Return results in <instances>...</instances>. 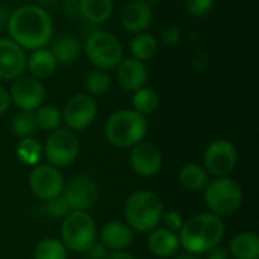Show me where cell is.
Instances as JSON below:
<instances>
[{
    "label": "cell",
    "mask_w": 259,
    "mask_h": 259,
    "mask_svg": "<svg viewBox=\"0 0 259 259\" xmlns=\"http://www.w3.org/2000/svg\"><path fill=\"white\" fill-rule=\"evenodd\" d=\"M35 117H36L38 129H41L44 132H53V131L59 129L61 123H62L61 111L52 105H41L35 111Z\"/></svg>",
    "instance_id": "cell-31"
},
{
    "label": "cell",
    "mask_w": 259,
    "mask_h": 259,
    "mask_svg": "<svg viewBox=\"0 0 259 259\" xmlns=\"http://www.w3.org/2000/svg\"><path fill=\"white\" fill-rule=\"evenodd\" d=\"M149 250L158 258H171L178 253L181 243L179 235L167 228H155L150 231V237L147 240Z\"/></svg>",
    "instance_id": "cell-19"
},
{
    "label": "cell",
    "mask_w": 259,
    "mask_h": 259,
    "mask_svg": "<svg viewBox=\"0 0 259 259\" xmlns=\"http://www.w3.org/2000/svg\"><path fill=\"white\" fill-rule=\"evenodd\" d=\"M111 83H112L111 74L106 70L96 68V67L85 77L87 93L93 97L94 96H103L105 93H108V90L111 88Z\"/></svg>",
    "instance_id": "cell-29"
},
{
    "label": "cell",
    "mask_w": 259,
    "mask_h": 259,
    "mask_svg": "<svg viewBox=\"0 0 259 259\" xmlns=\"http://www.w3.org/2000/svg\"><path fill=\"white\" fill-rule=\"evenodd\" d=\"M100 238H102L100 243L108 250L112 252L126 250L134 241V231L129 228V225H126V222L112 220L102 228Z\"/></svg>",
    "instance_id": "cell-18"
},
{
    "label": "cell",
    "mask_w": 259,
    "mask_h": 259,
    "mask_svg": "<svg viewBox=\"0 0 259 259\" xmlns=\"http://www.w3.org/2000/svg\"><path fill=\"white\" fill-rule=\"evenodd\" d=\"M181 29L178 27V26H175V24H168L167 27H164V30H162V42L165 44V46H175V44H178L179 42V39H181Z\"/></svg>",
    "instance_id": "cell-35"
},
{
    "label": "cell",
    "mask_w": 259,
    "mask_h": 259,
    "mask_svg": "<svg viewBox=\"0 0 259 259\" xmlns=\"http://www.w3.org/2000/svg\"><path fill=\"white\" fill-rule=\"evenodd\" d=\"M131 168L141 178L156 176L164 164L161 150L149 141H140L131 147L129 153Z\"/></svg>",
    "instance_id": "cell-14"
},
{
    "label": "cell",
    "mask_w": 259,
    "mask_h": 259,
    "mask_svg": "<svg viewBox=\"0 0 259 259\" xmlns=\"http://www.w3.org/2000/svg\"><path fill=\"white\" fill-rule=\"evenodd\" d=\"M26 50L11 38H0V80H14L26 71Z\"/></svg>",
    "instance_id": "cell-15"
},
{
    "label": "cell",
    "mask_w": 259,
    "mask_h": 259,
    "mask_svg": "<svg viewBox=\"0 0 259 259\" xmlns=\"http://www.w3.org/2000/svg\"><path fill=\"white\" fill-rule=\"evenodd\" d=\"M68 250L62 244L61 240L56 238H44L41 240L35 250H33V259H67Z\"/></svg>",
    "instance_id": "cell-30"
},
{
    "label": "cell",
    "mask_w": 259,
    "mask_h": 259,
    "mask_svg": "<svg viewBox=\"0 0 259 259\" xmlns=\"http://www.w3.org/2000/svg\"><path fill=\"white\" fill-rule=\"evenodd\" d=\"M29 187L38 199L50 200L62 193L64 178L59 168L50 164H38L29 176Z\"/></svg>",
    "instance_id": "cell-13"
},
{
    "label": "cell",
    "mask_w": 259,
    "mask_h": 259,
    "mask_svg": "<svg viewBox=\"0 0 259 259\" xmlns=\"http://www.w3.org/2000/svg\"><path fill=\"white\" fill-rule=\"evenodd\" d=\"M203 199L208 209L219 217H229L235 214L243 205V188L241 185L229 178H215L203 190Z\"/></svg>",
    "instance_id": "cell-5"
},
{
    "label": "cell",
    "mask_w": 259,
    "mask_h": 259,
    "mask_svg": "<svg viewBox=\"0 0 259 259\" xmlns=\"http://www.w3.org/2000/svg\"><path fill=\"white\" fill-rule=\"evenodd\" d=\"M238 164V149L231 140L212 141L203 155V168L215 178L229 176Z\"/></svg>",
    "instance_id": "cell-10"
},
{
    "label": "cell",
    "mask_w": 259,
    "mask_h": 259,
    "mask_svg": "<svg viewBox=\"0 0 259 259\" xmlns=\"http://www.w3.org/2000/svg\"><path fill=\"white\" fill-rule=\"evenodd\" d=\"M108 252H109V250H108L102 243L94 241V244H93L85 253H88V258L90 259H106V256L109 255Z\"/></svg>",
    "instance_id": "cell-36"
},
{
    "label": "cell",
    "mask_w": 259,
    "mask_h": 259,
    "mask_svg": "<svg viewBox=\"0 0 259 259\" xmlns=\"http://www.w3.org/2000/svg\"><path fill=\"white\" fill-rule=\"evenodd\" d=\"M206 259H229V250L219 244L206 252Z\"/></svg>",
    "instance_id": "cell-37"
},
{
    "label": "cell",
    "mask_w": 259,
    "mask_h": 259,
    "mask_svg": "<svg viewBox=\"0 0 259 259\" xmlns=\"http://www.w3.org/2000/svg\"><path fill=\"white\" fill-rule=\"evenodd\" d=\"M56 68H58V62L53 53L50 52V49H46V47L35 49V50H30V53L27 55L26 70L29 71L30 76L39 80L52 77Z\"/></svg>",
    "instance_id": "cell-20"
},
{
    "label": "cell",
    "mask_w": 259,
    "mask_h": 259,
    "mask_svg": "<svg viewBox=\"0 0 259 259\" xmlns=\"http://www.w3.org/2000/svg\"><path fill=\"white\" fill-rule=\"evenodd\" d=\"M149 131L146 115L135 109H118L105 123L106 140L118 149H131L143 141Z\"/></svg>",
    "instance_id": "cell-4"
},
{
    "label": "cell",
    "mask_w": 259,
    "mask_h": 259,
    "mask_svg": "<svg viewBox=\"0 0 259 259\" xmlns=\"http://www.w3.org/2000/svg\"><path fill=\"white\" fill-rule=\"evenodd\" d=\"M50 42H52L50 52L53 53L58 64H73L80 56L82 46L74 35L70 33L59 35Z\"/></svg>",
    "instance_id": "cell-21"
},
{
    "label": "cell",
    "mask_w": 259,
    "mask_h": 259,
    "mask_svg": "<svg viewBox=\"0 0 259 259\" xmlns=\"http://www.w3.org/2000/svg\"><path fill=\"white\" fill-rule=\"evenodd\" d=\"M9 38L24 50L42 49L53 39V20L50 14L38 5H23L17 8L8 20Z\"/></svg>",
    "instance_id": "cell-1"
},
{
    "label": "cell",
    "mask_w": 259,
    "mask_h": 259,
    "mask_svg": "<svg viewBox=\"0 0 259 259\" xmlns=\"http://www.w3.org/2000/svg\"><path fill=\"white\" fill-rule=\"evenodd\" d=\"M159 103H161L159 94L153 88L143 87V88L134 91L132 109H135L137 112H140L146 117L156 112V109L159 108Z\"/></svg>",
    "instance_id": "cell-26"
},
{
    "label": "cell",
    "mask_w": 259,
    "mask_h": 259,
    "mask_svg": "<svg viewBox=\"0 0 259 259\" xmlns=\"http://www.w3.org/2000/svg\"><path fill=\"white\" fill-rule=\"evenodd\" d=\"M80 15L93 24H102L108 21L114 12L112 0H79Z\"/></svg>",
    "instance_id": "cell-24"
},
{
    "label": "cell",
    "mask_w": 259,
    "mask_h": 259,
    "mask_svg": "<svg viewBox=\"0 0 259 259\" xmlns=\"http://www.w3.org/2000/svg\"><path fill=\"white\" fill-rule=\"evenodd\" d=\"M83 259H90V258H83Z\"/></svg>",
    "instance_id": "cell-41"
},
{
    "label": "cell",
    "mask_w": 259,
    "mask_h": 259,
    "mask_svg": "<svg viewBox=\"0 0 259 259\" xmlns=\"http://www.w3.org/2000/svg\"><path fill=\"white\" fill-rule=\"evenodd\" d=\"M115 76L118 85L126 91H137L146 87L149 80V70L144 61L137 58H123L115 67Z\"/></svg>",
    "instance_id": "cell-17"
},
{
    "label": "cell",
    "mask_w": 259,
    "mask_h": 259,
    "mask_svg": "<svg viewBox=\"0 0 259 259\" xmlns=\"http://www.w3.org/2000/svg\"><path fill=\"white\" fill-rule=\"evenodd\" d=\"M61 115L67 129L82 132L94 123L97 117V102L88 93H77L67 100Z\"/></svg>",
    "instance_id": "cell-9"
},
{
    "label": "cell",
    "mask_w": 259,
    "mask_h": 259,
    "mask_svg": "<svg viewBox=\"0 0 259 259\" xmlns=\"http://www.w3.org/2000/svg\"><path fill=\"white\" fill-rule=\"evenodd\" d=\"M46 211L53 219H64L71 209L67 205L64 196L59 194V196H56V197H53L50 200H46Z\"/></svg>",
    "instance_id": "cell-32"
},
{
    "label": "cell",
    "mask_w": 259,
    "mask_h": 259,
    "mask_svg": "<svg viewBox=\"0 0 259 259\" xmlns=\"http://www.w3.org/2000/svg\"><path fill=\"white\" fill-rule=\"evenodd\" d=\"M208 176H209L208 171L202 165L190 162V164H185L179 170V184L185 191L199 193V191H203L205 187L208 185L209 182Z\"/></svg>",
    "instance_id": "cell-23"
},
{
    "label": "cell",
    "mask_w": 259,
    "mask_h": 259,
    "mask_svg": "<svg viewBox=\"0 0 259 259\" xmlns=\"http://www.w3.org/2000/svg\"><path fill=\"white\" fill-rule=\"evenodd\" d=\"M94 219L87 211H70L61 225V241L68 252L85 253L96 241Z\"/></svg>",
    "instance_id": "cell-6"
},
{
    "label": "cell",
    "mask_w": 259,
    "mask_h": 259,
    "mask_svg": "<svg viewBox=\"0 0 259 259\" xmlns=\"http://www.w3.org/2000/svg\"><path fill=\"white\" fill-rule=\"evenodd\" d=\"M11 131L18 138L33 137L39 129L35 117V111H20L12 117Z\"/></svg>",
    "instance_id": "cell-28"
},
{
    "label": "cell",
    "mask_w": 259,
    "mask_h": 259,
    "mask_svg": "<svg viewBox=\"0 0 259 259\" xmlns=\"http://www.w3.org/2000/svg\"><path fill=\"white\" fill-rule=\"evenodd\" d=\"M164 214L162 199L149 190H138L129 196L124 205L126 225L132 231L147 234L159 226Z\"/></svg>",
    "instance_id": "cell-3"
},
{
    "label": "cell",
    "mask_w": 259,
    "mask_h": 259,
    "mask_svg": "<svg viewBox=\"0 0 259 259\" xmlns=\"http://www.w3.org/2000/svg\"><path fill=\"white\" fill-rule=\"evenodd\" d=\"M161 222L164 223V228H167V229H170V231H173V232H176V234H179L181 228H182L184 223H185V222H184V217L181 215L179 211H168V212H164Z\"/></svg>",
    "instance_id": "cell-34"
},
{
    "label": "cell",
    "mask_w": 259,
    "mask_h": 259,
    "mask_svg": "<svg viewBox=\"0 0 259 259\" xmlns=\"http://www.w3.org/2000/svg\"><path fill=\"white\" fill-rule=\"evenodd\" d=\"M106 259H135L131 253H127L126 250H118V252H112L109 253Z\"/></svg>",
    "instance_id": "cell-39"
},
{
    "label": "cell",
    "mask_w": 259,
    "mask_h": 259,
    "mask_svg": "<svg viewBox=\"0 0 259 259\" xmlns=\"http://www.w3.org/2000/svg\"><path fill=\"white\" fill-rule=\"evenodd\" d=\"M80 152V141L76 135V132L70 129H56L50 132V135L46 140V144L42 146V155L47 159V164L62 168L71 165Z\"/></svg>",
    "instance_id": "cell-8"
},
{
    "label": "cell",
    "mask_w": 259,
    "mask_h": 259,
    "mask_svg": "<svg viewBox=\"0 0 259 259\" xmlns=\"http://www.w3.org/2000/svg\"><path fill=\"white\" fill-rule=\"evenodd\" d=\"M226 234L225 222L222 217L205 212L191 217L179 231V243L181 247L191 255L206 253L209 249L219 246L223 241Z\"/></svg>",
    "instance_id": "cell-2"
},
{
    "label": "cell",
    "mask_w": 259,
    "mask_h": 259,
    "mask_svg": "<svg viewBox=\"0 0 259 259\" xmlns=\"http://www.w3.org/2000/svg\"><path fill=\"white\" fill-rule=\"evenodd\" d=\"M158 47H159V42H158L156 36L150 32L135 33V36L131 41V46H129L132 58H137L140 61L152 59L156 55Z\"/></svg>",
    "instance_id": "cell-25"
},
{
    "label": "cell",
    "mask_w": 259,
    "mask_h": 259,
    "mask_svg": "<svg viewBox=\"0 0 259 259\" xmlns=\"http://www.w3.org/2000/svg\"><path fill=\"white\" fill-rule=\"evenodd\" d=\"M9 97L20 111H36L46 100V88L42 82L29 73H23L11 80Z\"/></svg>",
    "instance_id": "cell-11"
},
{
    "label": "cell",
    "mask_w": 259,
    "mask_h": 259,
    "mask_svg": "<svg viewBox=\"0 0 259 259\" xmlns=\"http://www.w3.org/2000/svg\"><path fill=\"white\" fill-rule=\"evenodd\" d=\"M152 21L153 9L146 0H129L120 12V23L131 33L146 32Z\"/></svg>",
    "instance_id": "cell-16"
},
{
    "label": "cell",
    "mask_w": 259,
    "mask_h": 259,
    "mask_svg": "<svg viewBox=\"0 0 259 259\" xmlns=\"http://www.w3.org/2000/svg\"><path fill=\"white\" fill-rule=\"evenodd\" d=\"M83 50L96 68L106 71L115 70V67L124 58L121 41L108 30L91 32L85 39Z\"/></svg>",
    "instance_id": "cell-7"
},
{
    "label": "cell",
    "mask_w": 259,
    "mask_h": 259,
    "mask_svg": "<svg viewBox=\"0 0 259 259\" xmlns=\"http://www.w3.org/2000/svg\"><path fill=\"white\" fill-rule=\"evenodd\" d=\"M229 255L234 259H259V237L255 232H241L229 243Z\"/></svg>",
    "instance_id": "cell-22"
},
{
    "label": "cell",
    "mask_w": 259,
    "mask_h": 259,
    "mask_svg": "<svg viewBox=\"0 0 259 259\" xmlns=\"http://www.w3.org/2000/svg\"><path fill=\"white\" fill-rule=\"evenodd\" d=\"M187 11L194 17H205L214 8V0H185Z\"/></svg>",
    "instance_id": "cell-33"
},
{
    "label": "cell",
    "mask_w": 259,
    "mask_h": 259,
    "mask_svg": "<svg viewBox=\"0 0 259 259\" xmlns=\"http://www.w3.org/2000/svg\"><path fill=\"white\" fill-rule=\"evenodd\" d=\"M229 259H231V258H229Z\"/></svg>",
    "instance_id": "cell-42"
},
{
    "label": "cell",
    "mask_w": 259,
    "mask_h": 259,
    "mask_svg": "<svg viewBox=\"0 0 259 259\" xmlns=\"http://www.w3.org/2000/svg\"><path fill=\"white\" fill-rule=\"evenodd\" d=\"M175 259H199L196 255H191V253H187V255H179Z\"/></svg>",
    "instance_id": "cell-40"
},
{
    "label": "cell",
    "mask_w": 259,
    "mask_h": 259,
    "mask_svg": "<svg viewBox=\"0 0 259 259\" xmlns=\"http://www.w3.org/2000/svg\"><path fill=\"white\" fill-rule=\"evenodd\" d=\"M9 106H11L9 91H8L3 85H0V115L5 114V112H8Z\"/></svg>",
    "instance_id": "cell-38"
},
{
    "label": "cell",
    "mask_w": 259,
    "mask_h": 259,
    "mask_svg": "<svg viewBox=\"0 0 259 259\" xmlns=\"http://www.w3.org/2000/svg\"><path fill=\"white\" fill-rule=\"evenodd\" d=\"M17 158L21 164L24 165H38L42 155V146L41 143L35 138V137H27V138H21L18 146H17Z\"/></svg>",
    "instance_id": "cell-27"
},
{
    "label": "cell",
    "mask_w": 259,
    "mask_h": 259,
    "mask_svg": "<svg viewBox=\"0 0 259 259\" xmlns=\"http://www.w3.org/2000/svg\"><path fill=\"white\" fill-rule=\"evenodd\" d=\"M61 194L71 211H88L99 199V188L90 176L79 175L64 184Z\"/></svg>",
    "instance_id": "cell-12"
}]
</instances>
